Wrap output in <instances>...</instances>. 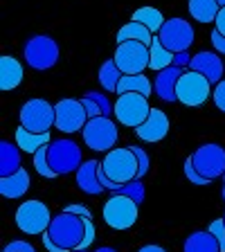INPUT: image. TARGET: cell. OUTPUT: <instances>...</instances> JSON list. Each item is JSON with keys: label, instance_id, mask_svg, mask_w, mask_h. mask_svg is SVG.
I'll return each instance as SVG.
<instances>
[{"label": "cell", "instance_id": "15", "mask_svg": "<svg viewBox=\"0 0 225 252\" xmlns=\"http://www.w3.org/2000/svg\"><path fill=\"white\" fill-rule=\"evenodd\" d=\"M169 126H171V124H169L167 113H164V110H160V108H151L149 117L135 128V135L140 137L142 142L156 144V142H160V140H164V137H167Z\"/></svg>", "mask_w": 225, "mask_h": 252}, {"label": "cell", "instance_id": "35", "mask_svg": "<svg viewBox=\"0 0 225 252\" xmlns=\"http://www.w3.org/2000/svg\"><path fill=\"white\" fill-rule=\"evenodd\" d=\"M207 230H210L212 234L216 236V241H219L221 250L225 252V219H216V220H212Z\"/></svg>", "mask_w": 225, "mask_h": 252}, {"label": "cell", "instance_id": "10", "mask_svg": "<svg viewBox=\"0 0 225 252\" xmlns=\"http://www.w3.org/2000/svg\"><path fill=\"white\" fill-rule=\"evenodd\" d=\"M115 63L117 68L124 74H142L149 68V59H151V52H149L147 43L140 41H124L117 43L115 47Z\"/></svg>", "mask_w": 225, "mask_h": 252}, {"label": "cell", "instance_id": "34", "mask_svg": "<svg viewBox=\"0 0 225 252\" xmlns=\"http://www.w3.org/2000/svg\"><path fill=\"white\" fill-rule=\"evenodd\" d=\"M129 149L135 153V156H137V162H140V171H137V178H144V176H147V171H149V153L144 151L142 147H135V144H131Z\"/></svg>", "mask_w": 225, "mask_h": 252}, {"label": "cell", "instance_id": "44", "mask_svg": "<svg viewBox=\"0 0 225 252\" xmlns=\"http://www.w3.org/2000/svg\"><path fill=\"white\" fill-rule=\"evenodd\" d=\"M214 25H216V30H219L221 34H225V7H221V11H219V16H216Z\"/></svg>", "mask_w": 225, "mask_h": 252}, {"label": "cell", "instance_id": "1", "mask_svg": "<svg viewBox=\"0 0 225 252\" xmlns=\"http://www.w3.org/2000/svg\"><path fill=\"white\" fill-rule=\"evenodd\" d=\"M47 234L52 236V241L61 248V252H70L74 248H81L86 234V223L84 216H77L72 212L63 210L59 216H54L50 227H47Z\"/></svg>", "mask_w": 225, "mask_h": 252}, {"label": "cell", "instance_id": "23", "mask_svg": "<svg viewBox=\"0 0 225 252\" xmlns=\"http://www.w3.org/2000/svg\"><path fill=\"white\" fill-rule=\"evenodd\" d=\"M14 140H16V144L21 147V151L36 153L41 147L50 144V142H52V137H50V133H34V131H27L25 126H21V128H16Z\"/></svg>", "mask_w": 225, "mask_h": 252}, {"label": "cell", "instance_id": "37", "mask_svg": "<svg viewBox=\"0 0 225 252\" xmlns=\"http://www.w3.org/2000/svg\"><path fill=\"white\" fill-rule=\"evenodd\" d=\"M212 99H214L216 108H219V110H223V113H225V79H223V81H219V84H216L214 93H212Z\"/></svg>", "mask_w": 225, "mask_h": 252}, {"label": "cell", "instance_id": "33", "mask_svg": "<svg viewBox=\"0 0 225 252\" xmlns=\"http://www.w3.org/2000/svg\"><path fill=\"white\" fill-rule=\"evenodd\" d=\"M86 97H90L93 101H97V104L101 106V113H104V117H110L113 113H115V104H110L108 97H106L104 93H95V90H90V93H86Z\"/></svg>", "mask_w": 225, "mask_h": 252}, {"label": "cell", "instance_id": "18", "mask_svg": "<svg viewBox=\"0 0 225 252\" xmlns=\"http://www.w3.org/2000/svg\"><path fill=\"white\" fill-rule=\"evenodd\" d=\"M32 180H30V173L27 169H18L16 173L11 176H0V196L2 198H9V200H16V198H23L30 189Z\"/></svg>", "mask_w": 225, "mask_h": 252}, {"label": "cell", "instance_id": "29", "mask_svg": "<svg viewBox=\"0 0 225 252\" xmlns=\"http://www.w3.org/2000/svg\"><path fill=\"white\" fill-rule=\"evenodd\" d=\"M131 21L142 23V25L147 27L151 34H158V32L162 30V25H164V16H162V11L156 9V7H140V9L133 14Z\"/></svg>", "mask_w": 225, "mask_h": 252}, {"label": "cell", "instance_id": "28", "mask_svg": "<svg viewBox=\"0 0 225 252\" xmlns=\"http://www.w3.org/2000/svg\"><path fill=\"white\" fill-rule=\"evenodd\" d=\"M122 77H124V72L117 68L115 59H110V61L101 63L99 72H97V79H99L101 88H104L106 93H117V86H120V79Z\"/></svg>", "mask_w": 225, "mask_h": 252}, {"label": "cell", "instance_id": "25", "mask_svg": "<svg viewBox=\"0 0 225 252\" xmlns=\"http://www.w3.org/2000/svg\"><path fill=\"white\" fill-rule=\"evenodd\" d=\"M189 16L198 23H214L221 11L219 0H189Z\"/></svg>", "mask_w": 225, "mask_h": 252}, {"label": "cell", "instance_id": "43", "mask_svg": "<svg viewBox=\"0 0 225 252\" xmlns=\"http://www.w3.org/2000/svg\"><path fill=\"white\" fill-rule=\"evenodd\" d=\"M189 61H192L189 50H187V52H178V54H176V59H173V63H176V65H183V68H185V65L189 68Z\"/></svg>", "mask_w": 225, "mask_h": 252}, {"label": "cell", "instance_id": "12", "mask_svg": "<svg viewBox=\"0 0 225 252\" xmlns=\"http://www.w3.org/2000/svg\"><path fill=\"white\" fill-rule=\"evenodd\" d=\"M194 27L189 25V21L185 18H169L164 21L162 30L158 32V38L167 50H171L173 54L187 52L192 43H194Z\"/></svg>", "mask_w": 225, "mask_h": 252}, {"label": "cell", "instance_id": "5", "mask_svg": "<svg viewBox=\"0 0 225 252\" xmlns=\"http://www.w3.org/2000/svg\"><path fill=\"white\" fill-rule=\"evenodd\" d=\"M81 135H84V142L88 149H93V151H104V153H108L110 149H115L117 140H120L117 124L110 120V117H104V115L90 117V120L86 122Z\"/></svg>", "mask_w": 225, "mask_h": 252}, {"label": "cell", "instance_id": "26", "mask_svg": "<svg viewBox=\"0 0 225 252\" xmlns=\"http://www.w3.org/2000/svg\"><path fill=\"white\" fill-rule=\"evenodd\" d=\"M149 52H151V59H149V70H153V72H160V70L173 65V59H176V54H173L171 50H167V47L160 43L158 34L153 36L151 45H149Z\"/></svg>", "mask_w": 225, "mask_h": 252}, {"label": "cell", "instance_id": "36", "mask_svg": "<svg viewBox=\"0 0 225 252\" xmlns=\"http://www.w3.org/2000/svg\"><path fill=\"white\" fill-rule=\"evenodd\" d=\"M2 252H36V248L32 246V243H27V241H11V243H7L5 248H2Z\"/></svg>", "mask_w": 225, "mask_h": 252}, {"label": "cell", "instance_id": "48", "mask_svg": "<svg viewBox=\"0 0 225 252\" xmlns=\"http://www.w3.org/2000/svg\"><path fill=\"white\" fill-rule=\"evenodd\" d=\"M223 200H225V178H223Z\"/></svg>", "mask_w": 225, "mask_h": 252}, {"label": "cell", "instance_id": "16", "mask_svg": "<svg viewBox=\"0 0 225 252\" xmlns=\"http://www.w3.org/2000/svg\"><path fill=\"white\" fill-rule=\"evenodd\" d=\"M189 68L196 70V72L205 74V77L210 79V84H219L223 81V61H221V54L219 52H198L192 57L189 61Z\"/></svg>", "mask_w": 225, "mask_h": 252}, {"label": "cell", "instance_id": "50", "mask_svg": "<svg viewBox=\"0 0 225 252\" xmlns=\"http://www.w3.org/2000/svg\"><path fill=\"white\" fill-rule=\"evenodd\" d=\"M223 178H225V173H223Z\"/></svg>", "mask_w": 225, "mask_h": 252}, {"label": "cell", "instance_id": "13", "mask_svg": "<svg viewBox=\"0 0 225 252\" xmlns=\"http://www.w3.org/2000/svg\"><path fill=\"white\" fill-rule=\"evenodd\" d=\"M192 162L196 171L207 180L223 178L225 173V149L221 144H203L192 153Z\"/></svg>", "mask_w": 225, "mask_h": 252}, {"label": "cell", "instance_id": "27", "mask_svg": "<svg viewBox=\"0 0 225 252\" xmlns=\"http://www.w3.org/2000/svg\"><path fill=\"white\" fill-rule=\"evenodd\" d=\"M153 36H156V34H151V32H149L147 27L142 25V23L131 21V23H126V25L122 27L120 32H117L115 41H117V43H124V41H140V43H147V45H151Z\"/></svg>", "mask_w": 225, "mask_h": 252}, {"label": "cell", "instance_id": "47", "mask_svg": "<svg viewBox=\"0 0 225 252\" xmlns=\"http://www.w3.org/2000/svg\"><path fill=\"white\" fill-rule=\"evenodd\" d=\"M70 252H88V250H84V248H74V250H70Z\"/></svg>", "mask_w": 225, "mask_h": 252}, {"label": "cell", "instance_id": "14", "mask_svg": "<svg viewBox=\"0 0 225 252\" xmlns=\"http://www.w3.org/2000/svg\"><path fill=\"white\" fill-rule=\"evenodd\" d=\"M54 110H57V126L61 133H79L84 131L86 122L90 120L88 113H86V106L81 99H61L59 104H54Z\"/></svg>", "mask_w": 225, "mask_h": 252}, {"label": "cell", "instance_id": "42", "mask_svg": "<svg viewBox=\"0 0 225 252\" xmlns=\"http://www.w3.org/2000/svg\"><path fill=\"white\" fill-rule=\"evenodd\" d=\"M41 239H43V246H45V250H47V252H61V248H59L57 243L52 241V236L47 234V232H43Z\"/></svg>", "mask_w": 225, "mask_h": 252}, {"label": "cell", "instance_id": "41", "mask_svg": "<svg viewBox=\"0 0 225 252\" xmlns=\"http://www.w3.org/2000/svg\"><path fill=\"white\" fill-rule=\"evenodd\" d=\"M65 212H72V214L84 216V219H93V214H90V210L86 207V205H68V207H65Z\"/></svg>", "mask_w": 225, "mask_h": 252}, {"label": "cell", "instance_id": "32", "mask_svg": "<svg viewBox=\"0 0 225 252\" xmlns=\"http://www.w3.org/2000/svg\"><path fill=\"white\" fill-rule=\"evenodd\" d=\"M185 176H187V180L189 183H194V185H198V187H203V185H210L212 180H207L205 176H200L198 171H196V167H194V162H192V156L185 160Z\"/></svg>", "mask_w": 225, "mask_h": 252}, {"label": "cell", "instance_id": "45", "mask_svg": "<svg viewBox=\"0 0 225 252\" xmlns=\"http://www.w3.org/2000/svg\"><path fill=\"white\" fill-rule=\"evenodd\" d=\"M137 252H167V250L160 248V246H156V243H149V246H142Z\"/></svg>", "mask_w": 225, "mask_h": 252}, {"label": "cell", "instance_id": "6", "mask_svg": "<svg viewBox=\"0 0 225 252\" xmlns=\"http://www.w3.org/2000/svg\"><path fill=\"white\" fill-rule=\"evenodd\" d=\"M52 219L54 216L50 214V207L43 200H25L16 210V225H18V230L23 234H30V236L47 232Z\"/></svg>", "mask_w": 225, "mask_h": 252}, {"label": "cell", "instance_id": "19", "mask_svg": "<svg viewBox=\"0 0 225 252\" xmlns=\"http://www.w3.org/2000/svg\"><path fill=\"white\" fill-rule=\"evenodd\" d=\"M99 164L101 162H97V160H86V162L77 169V187L88 196H99L101 191H106V189L101 187L99 178H97Z\"/></svg>", "mask_w": 225, "mask_h": 252}, {"label": "cell", "instance_id": "17", "mask_svg": "<svg viewBox=\"0 0 225 252\" xmlns=\"http://www.w3.org/2000/svg\"><path fill=\"white\" fill-rule=\"evenodd\" d=\"M185 72L183 65H169V68L160 70V72H156V81H153V90H156V94L160 97L162 101H178L176 99V86H178V79L180 74Z\"/></svg>", "mask_w": 225, "mask_h": 252}, {"label": "cell", "instance_id": "39", "mask_svg": "<svg viewBox=\"0 0 225 252\" xmlns=\"http://www.w3.org/2000/svg\"><path fill=\"white\" fill-rule=\"evenodd\" d=\"M81 101H84V106H86V113H88V117H99V115H104L101 113V106L97 104V101H93L90 97H81Z\"/></svg>", "mask_w": 225, "mask_h": 252}, {"label": "cell", "instance_id": "7", "mask_svg": "<svg viewBox=\"0 0 225 252\" xmlns=\"http://www.w3.org/2000/svg\"><path fill=\"white\" fill-rule=\"evenodd\" d=\"M151 113V106H149V97L140 93H124V94H117V101H115V113L113 115L117 117L122 126L126 128H133L135 131L137 126L149 117Z\"/></svg>", "mask_w": 225, "mask_h": 252}, {"label": "cell", "instance_id": "20", "mask_svg": "<svg viewBox=\"0 0 225 252\" xmlns=\"http://www.w3.org/2000/svg\"><path fill=\"white\" fill-rule=\"evenodd\" d=\"M23 65L18 59H14L11 54H2L0 57V90H14L21 86L23 81Z\"/></svg>", "mask_w": 225, "mask_h": 252}, {"label": "cell", "instance_id": "21", "mask_svg": "<svg viewBox=\"0 0 225 252\" xmlns=\"http://www.w3.org/2000/svg\"><path fill=\"white\" fill-rule=\"evenodd\" d=\"M183 252H223L216 241V236L210 230H198L185 239Z\"/></svg>", "mask_w": 225, "mask_h": 252}, {"label": "cell", "instance_id": "22", "mask_svg": "<svg viewBox=\"0 0 225 252\" xmlns=\"http://www.w3.org/2000/svg\"><path fill=\"white\" fill-rule=\"evenodd\" d=\"M18 169H23L21 147L11 144L9 140H0V176H11Z\"/></svg>", "mask_w": 225, "mask_h": 252}, {"label": "cell", "instance_id": "51", "mask_svg": "<svg viewBox=\"0 0 225 252\" xmlns=\"http://www.w3.org/2000/svg\"><path fill=\"white\" fill-rule=\"evenodd\" d=\"M223 219H225V216H223Z\"/></svg>", "mask_w": 225, "mask_h": 252}, {"label": "cell", "instance_id": "8", "mask_svg": "<svg viewBox=\"0 0 225 252\" xmlns=\"http://www.w3.org/2000/svg\"><path fill=\"white\" fill-rule=\"evenodd\" d=\"M23 57H25L27 65L34 70H50L57 65L59 61V45L52 36L47 34H36L23 47Z\"/></svg>", "mask_w": 225, "mask_h": 252}, {"label": "cell", "instance_id": "4", "mask_svg": "<svg viewBox=\"0 0 225 252\" xmlns=\"http://www.w3.org/2000/svg\"><path fill=\"white\" fill-rule=\"evenodd\" d=\"M101 216H104L106 225L113 230H129L135 225L137 216H140V205L124 194H113L106 200Z\"/></svg>", "mask_w": 225, "mask_h": 252}, {"label": "cell", "instance_id": "40", "mask_svg": "<svg viewBox=\"0 0 225 252\" xmlns=\"http://www.w3.org/2000/svg\"><path fill=\"white\" fill-rule=\"evenodd\" d=\"M210 41H212V45H214L216 52L225 57V34H221L219 30H214L212 32V36H210Z\"/></svg>", "mask_w": 225, "mask_h": 252}, {"label": "cell", "instance_id": "31", "mask_svg": "<svg viewBox=\"0 0 225 252\" xmlns=\"http://www.w3.org/2000/svg\"><path fill=\"white\" fill-rule=\"evenodd\" d=\"M47 147H50V144L41 147L36 153H32V158H34V169H36V173H38V176H43V178H57L54 169L50 167V158H47Z\"/></svg>", "mask_w": 225, "mask_h": 252}, {"label": "cell", "instance_id": "38", "mask_svg": "<svg viewBox=\"0 0 225 252\" xmlns=\"http://www.w3.org/2000/svg\"><path fill=\"white\" fill-rule=\"evenodd\" d=\"M84 223H86V234H84V241H81V248H84V250H88L90 243H93L95 236H97V232H95L93 219H84Z\"/></svg>", "mask_w": 225, "mask_h": 252}, {"label": "cell", "instance_id": "2", "mask_svg": "<svg viewBox=\"0 0 225 252\" xmlns=\"http://www.w3.org/2000/svg\"><path fill=\"white\" fill-rule=\"evenodd\" d=\"M101 171H104L113 183L124 185V183H131V180L137 178L140 162H137V156L129 147H115L106 153L104 162H101Z\"/></svg>", "mask_w": 225, "mask_h": 252}, {"label": "cell", "instance_id": "46", "mask_svg": "<svg viewBox=\"0 0 225 252\" xmlns=\"http://www.w3.org/2000/svg\"><path fill=\"white\" fill-rule=\"evenodd\" d=\"M95 252H117L115 248H108V246H104V248H97V250Z\"/></svg>", "mask_w": 225, "mask_h": 252}, {"label": "cell", "instance_id": "9", "mask_svg": "<svg viewBox=\"0 0 225 252\" xmlns=\"http://www.w3.org/2000/svg\"><path fill=\"white\" fill-rule=\"evenodd\" d=\"M47 158H50V167L54 169L57 176L77 173V169L84 164L81 147L74 140H52L47 147Z\"/></svg>", "mask_w": 225, "mask_h": 252}, {"label": "cell", "instance_id": "3", "mask_svg": "<svg viewBox=\"0 0 225 252\" xmlns=\"http://www.w3.org/2000/svg\"><path fill=\"white\" fill-rule=\"evenodd\" d=\"M212 93H214V90H212L210 79L192 68H187L180 74L178 86H176V99H178L180 104L189 106V108L203 106Z\"/></svg>", "mask_w": 225, "mask_h": 252}, {"label": "cell", "instance_id": "24", "mask_svg": "<svg viewBox=\"0 0 225 252\" xmlns=\"http://www.w3.org/2000/svg\"><path fill=\"white\" fill-rule=\"evenodd\" d=\"M124 93H140L144 97H151L153 93V84L147 74H124L120 79V86H117V94Z\"/></svg>", "mask_w": 225, "mask_h": 252}, {"label": "cell", "instance_id": "11", "mask_svg": "<svg viewBox=\"0 0 225 252\" xmlns=\"http://www.w3.org/2000/svg\"><path fill=\"white\" fill-rule=\"evenodd\" d=\"M57 122V110L47 99H30L21 106V126L34 133H50Z\"/></svg>", "mask_w": 225, "mask_h": 252}, {"label": "cell", "instance_id": "49", "mask_svg": "<svg viewBox=\"0 0 225 252\" xmlns=\"http://www.w3.org/2000/svg\"><path fill=\"white\" fill-rule=\"evenodd\" d=\"M219 5H221V7H225V0H219Z\"/></svg>", "mask_w": 225, "mask_h": 252}, {"label": "cell", "instance_id": "30", "mask_svg": "<svg viewBox=\"0 0 225 252\" xmlns=\"http://www.w3.org/2000/svg\"><path fill=\"white\" fill-rule=\"evenodd\" d=\"M113 194H124V196H129V198L135 200L137 205H142V203H144V196H147V189H144L142 178H135V180H131V183L117 185Z\"/></svg>", "mask_w": 225, "mask_h": 252}]
</instances>
